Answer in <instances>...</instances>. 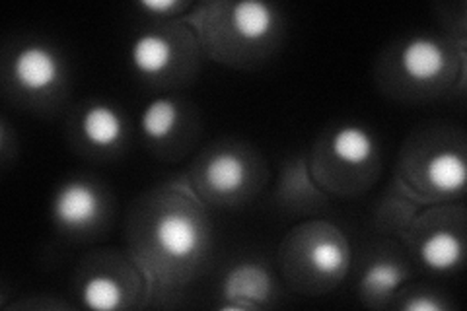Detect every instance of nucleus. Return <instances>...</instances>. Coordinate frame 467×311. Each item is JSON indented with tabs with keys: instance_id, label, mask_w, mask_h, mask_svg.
Returning <instances> with one entry per match:
<instances>
[{
	"instance_id": "obj_13",
	"label": "nucleus",
	"mask_w": 467,
	"mask_h": 311,
	"mask_svg": "<svg viewBox=\"0 0 467 311\" xmlns=\"http://www.w3.org/2000/svg\"><path fill=\"white\" fill-rule=\"evenodd\" d=\"M427 180L429 185L441 192V195H456V192H462L467 180V168L462 152H436L427 164Z\"/></svg>"
},
{
	"instance_id": "obj_10",
	"label": "nucleus",
	"mask_w": 467,
	"mask_h": 311,
	"mask_svg": "<svg viewBox=\"0 0 467 311\" xmlns=\"http://www.w3.org/2000/svg\"><path fill=\"white\" fill-rule=\"evenodd\" d=\"M247 161L234 152H218L204 164V185L218 197H232L247 183Z\"/></svg>"
},
{
	"instance_id": "obj_11",
	"label": "nucleus",
	"mask_w": 467,
	"mask_h": 311,
	"mask_svg": "<svg viewBox=\"0 0 467 311\" xmlns=\"http://www.w3.org/2000/svg\"><path fill=\"white\" fill-rule=\"evenodd\" d=\"M329 152L347 168H362L376 156V140L368 129L360 125H343L333 132Z\"/></svg>"
},
{
	"instance_id": "obj_5",
	"label": "nucleus",
	"mask_w": 467,
	"mask_h": 311,
	"mask_svg": "<svg viewBox=\"0 0 467 311\" xmlns=\"http://www.w3.org/2000/svg\"><path fill=\"white\" fill-rule=\"evenodd\" d=\"M223 311L259 309L271 295V276L259 264H238L224 278Z\"/></svg>"
},
{
	"instance_id": "obj_16",
	"label": "nucleus",
	"mask_w": 467,
	"mask_h": 311,
	"mask_svg": "<svg viewBox=\"0 0 467 311\" xmlns=\"http://www.w3.org/2000/svg\"><path fill=\"white\" fill-rule=\"evenodd\" d=\"M405 283V273L398 263L378 261L372 263L362 276V290L372 298H388Z\"/></svg>"
},
{
	"instance_id": "obj_3",
	"label": "nucleus",
	"mask_w": 467,
	"mask_h": 311,
	"mask_svg": "<svg viewBox=\"0 0 467 311\" xmlns=\"http://www.w3.org/2000/svg\"><path fill=\"white\" fill-rule=\"evenodd\" d=\"M304 263L317 280L337 283L345 276L350 264V249L345 235L333 226H324L321 232L310 233L302 240Z\"/></svg>"
},
{
	"instance_id": "obj_14",
	"label": "nucleus",
	"mask_w": 467,
	"mask_h": 311,
	"mask_svg": "<svg viewBox=\"0 0 467 311\" xmlns=\"http://www.w3.org/2000/svg\"><path fill=\"white\" fill-rule=\"evenodd\" d=\"M180 125V108L171 98H154L146 103L139 127L144 139L152 142L166 140Z\"/></svg>"
},
{
	"instance_id": "obj_18",
	"label": "nucleus",
	"mask_w": 467,
	"mask_h": 311,
	"mask_svg": "<svg viewBox=\"0 0 467 311\" xmlns=\"http://www.w3.org/2000/svg\"><path fill=\"white\" fill-rule=\"evenodd\" d=\"M407 311H442L446 306L438 300H432L431 295H422V298H413L403 306Z\"/></svg>"
},
{
	"instance_id": "obj_15",
	"label": "nucleus",
	"mask_w": 467,
	"mask_h": 311,
	"mask_svg": "<svg viewBox=\"0 0 467 311\" xmlns=\"http://www.w3.org/2000/svg\"><path fill=\"white\" fill-rule=\"evenodd\" d=\"M80 298L88 309L111 311L123 306L125 292L123 286L117 283V278H113L111 275L96 273L84 280Z\"/></svg>"
},
{
	"instance_id": "obj_17",
	"label": "nucleus",
	"mask_w": 467,
	"mask_h": 311,
	"mask_svg": "<svg viewBox=\"0 0 467 311\" xmlns=\"http://www.w3.org/2000/svg\"><path fill=\"white\" fill-rule=\"evenodd\" d=\"M139 6L154 14H168V12L180 10L183 3H180V0H142V3H139Z\"/></svg>"
},
{
	"instance_id": "obj_4",
	"label": "nucleus",
	"mask_w": 467,
	"mask_h": 311,
	"mask_svg": "<svg viewBox=\"0 0 467 311\" xmlns=\"http://www.w3.org/2000/svg\"><path fill=\"white\" fill-rule=\"evenodd\" d=\"M55 222L65 230L90 228L101 213L98 191L84 181H70L58 187L51 204Z\"/></svg>"
},
{
	"instance_id": "obj_2",
	"label": "nucleus",
	"mask_w": 467,
	"mask_h": 311,
	"mask_svg": "<svg viewBox=\"0 0 467 311\" xmlns=\"http://www.w3.org/2000/svg\"><path fill=\"white\" fill-rule=\"evenodd\" d=\"M12 78L27 94H46L61 82L63 65L58 55L39 43L20 47L12 58Z\"/></svg>"
},
{
	"instance_id": "obj_1",
	"label": "nucleus",
	"mask_w": 467,
	"mask_h": 311,
	"mask_svg": "<svg viewBox=\"0 0 467 311\" xmlns=\"http://www.w3.org/2000/svg\"><path fill=\"white\" fill-rule=\"evenodd\" d=\"M154 244L158 254L175 264L195 261L204 245L201 222L182 209H173L158 218L154 226Z\"/></svg>"
},
{
	"instance_id": "obj_12",
	"label": "nucleus",
	"mask_w": 467,
	"mask_h": 311,
	"mask_svg": "<svg viewBox=\"0 0 467 311\" xmlns=\"http://www.w3.org/2000/svg\"><path fill=\"white\" fill-rule=\"evenodd\" d=\"M419 257L427 269L434 273H450L463 261V242L450 230H436L429 233L419 245Z\"/></svg>"
},
{
	"instance_id": "obj_6",
	"label": "nucleus",
	"mask_w": 467,
	"mask_h": 311,
	"mask_svg": "<svg viewBox=\"0 0 467 311\" xmlns=\"http://www.w3.org/2000/svg\"><path fill=\"white\" fill-rule=\"evenodd\" d=\"M400 67L411 82L432 84L446 72L448 55L438 39L417 36L403 46L400 55Z\"/></svg>"
},
{
	"instance_id": "obj_9",
	"label": "nucleus",
	"mask_w": 467,
	"mask_h": 311,
	"mask_svg": "<svg viewBox=\"0 0 467 311\" xmlns=\"http://www.w3.org/2000/svg\"><path fill=\"white\" fill-rule=\"evenodd\" d=\"M175 49L173 43L158 32L140 34L129 49V58L133 68L146 78L162 77L173 65Z\"/></svg>"
},
{
	"instance_id": "obj_8",
	"label": "nucleus",
	"mask_w": 467,
	"mask_h": 311,
	"mask_svg": "<svg viewBox=\"0 0 467 311\" xmlns=\"http://www.w3.org/2000/svg\"><path fill=\"white\" fill-rule=\"evenodd\" d=\"M228 22L232 32L244 43H263L276 27V14L271 5L261 0H240L230 6Z\"/></svg>"
},
{
	"instance_id": "obj_7",
	"label": "nucleus",
	"mask_w": 467,
	"mask_h": 311,
	"mask_svg": "<svg viewBox=\"0 0 467 311\" xmlns=\"http://www.w3.org/2000/svg\"><path fill=\"white\" fill-rule=\"evenodd\" d=\"M80 135L96 150H109L125 137L123 115L108 103H92L80 117Z\"/></svg>"
}]
</instances>
